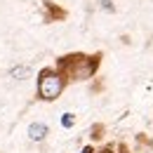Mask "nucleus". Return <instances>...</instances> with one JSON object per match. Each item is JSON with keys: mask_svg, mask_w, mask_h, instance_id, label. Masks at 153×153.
Masks as SVG:
<instances>
[{"mask_svg": "<svg viewBox=\"0 0 153 153\" xmlns=\"http://www.w3.org/2000/svg\"><path fill=\"white\" fill-rule=\"evenodd\" d=\"M101 64V54H85V52H71L57 59V68L64 76L66 82H82L94 78V73L99 71Z\"/></svg>", "mask_w": 153, "mask_h": 153, "instance_id": "1", "label": "nucleus"}, {"mask_svg": "<svg viewBox=\"0 0 153 153\" xmlns=\"http://www.w3.org/2000/svg\"><path fill=\"white\" fill-rule=\"evenodd\" d=\"M66 85L68 82L64 80V76L54 66L52 68H42L38 73V78H36V94H38L40 101H57L59 97L64 94Z\"/></svg>", "mask_w": 153, "mask_h": 153, "instance_id": "2", "label": "nucleus"}, {"mask_svg": "<svg viewBox=\"0 0 153 153\" xmlns=\"http://www.w3.org/2000/svg\"><path fill=\"white\" fill-rule=\"evenodd\" d=\"M26 134H28V139H31L33 144H40V141H45V139H47L50 127H47L45 123H31V125H28V130H26Z\"/></svg>", "mask_w": 153, "mask_h": 153, "instance_id": "3", "label": "nucleus"}, {"mask_svg": "<svg viewBox=\"0 0 153 153\" xmlns=\"http://www.w3.org/2000/svg\"><path fill=\"white\" fill-rule=\"evenodd\" d=\"M28 76H31L28 66H12L10 68V78H14V80H26Z\"/></svg>", "mask_w": 153, "mask_h": 153, "instance_id": "4", "label": "nucleus"}, {"mask_svg": "<svg viewBox=\"0 0 153 153\" xmlns=\"http://www.w3.org/2000/svg\"><path fill=\"white\" fill-rule=\"evenodd\" d=\"M73 125H76V115L73 113H64L61 115V127H64V130H71Z\"/></svg>", "mask_w": 153, "mask_h": 153, "instance_id": "5", "label": "nucleus"}, {"mask_svg": "<svg viewBox=\"0 0 153 153\" xmlns=\"http://www.w3.org/2000/svg\"><path fill=\"white\" fill-rule=\"evenodd\" d=\"M94 153H113L111 146H101V149H94Z\"/></svg>", "mask_w": 153, "mask_h": 153, "instance_id": "6", "label": "nucleus"}, {"mask_svg": "<svg viewBox=\"0 0 153 153\" xmlns=\"http://www.w3.org/2000/svg\"><path fill=\"white\" fill-rule=\"evenodd\" d=\"M78 153H94V146H82Z\"/></svg>", "mask_w": 153, "mask_h": 153, "instance_id": "7", "label": "nucleus"}]
</instances>
